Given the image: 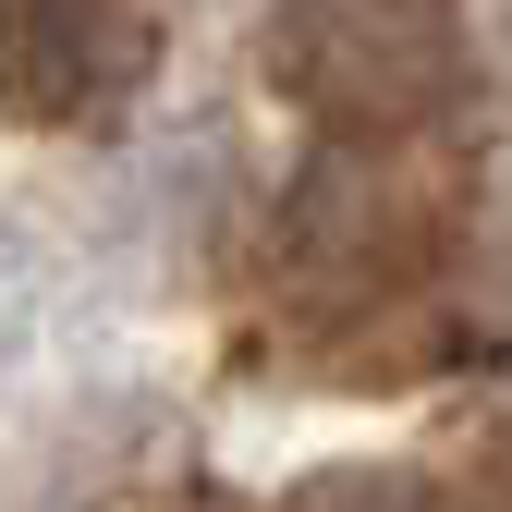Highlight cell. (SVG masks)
<instances>
[{
	"mask_svg": "<svg viewBox=\"0 0 512 512\" xmlns=\"http://www.w3.org/2000/svg\"><path fill=\"white\" fill-rule=\"evenodd\" d=\"M281 86L330 135H415L464 98L452 0H281Z\"/></svg>",
	"mask_w": 512,
	"mask_h": 512,
	"instance_id": "cell-1",
	"label": "cell"
},
{
	"mask_svg": "<svg viewBox=\"0 0 512 512\" xmlns=\"http://www.w3.org/2000/svg\"><path fill=\"white\" fill-rule=\"evenodd\" d=\"M147 74L135 0H0V98L25 122H74Z\"/></svg>",
	"mask_w": 512,
	"mask_h": 512,
	"instance_id": "cell-2",
	"label": "cell"
},
{
	"mask_svg": "<svg viewBox=\"0 0 512 512\" xmlns=\"http://www.w3.org/2000/svg\"><path fill=\"white\" fill-rule=\"evenodd\" d=\"M415 256H427V208L391 171H317L293 196V256L281 269L305 281V305H378V293L415 281Z\"/></svg>",
	"mask_w": 512,
	"mask_h": 512,
	"instance_id": "cell-3",
	"label": "cell"
},
{
	"mask_svg": "<svg viewBox=\"0 0 512 512\" xmlns=\"http://www.w3.org/2000/svg\"><path fill=\"white\" fill-rule=\"evenodd\" d=\"M37 305H49V269H37V244L0 220V366L37 342Z\"/></svg>",
	"mask_w": 512,
	"mask_h": 512,
	"instance_id": "cell-4",
	"label": "cell"
},
{
	"mask_svg": "<svg viewBox=\"0 0 512 512\" xmlns=\"http://www.w3.org/2000/svg\"><path fill=\"white\" fill-rule=\"evenodd\" d=\"M293 512H439L415 476H378V464H342V476H317Z\"/></svg>",
	"mask_w": 512,
	"mask_h": 512,
	"instance_id": "cell-5",
	"label": "cell"
}]
</instances>
